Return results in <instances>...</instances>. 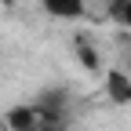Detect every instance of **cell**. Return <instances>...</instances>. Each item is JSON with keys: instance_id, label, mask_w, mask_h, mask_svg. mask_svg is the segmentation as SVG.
Wrapping results in <instances>:
<instances>
[{"instance_id": "cell-2", "label": "cell", "mask_w": 131, "mask_h": 131, "mask_svg": "<svg viewBox=\"0 0 131 131\" xmlns=\"http://www.w3.org/2000/svg\"><path fill=\"white\" fill-rule=\"evenodd\" d=\"M106 95L113 98V102L127 106V102H131V77H127L124 69H109V73H106Z\"/></svg>"}, {"instance_id": "cell-7", "label": "cell", "mask_w": 131, "mask_h": 131, "mask_svg": "<svg viewBox=\"0 0 131 131\" xmlns=\"http://www.w3.org/2000/svg\"><path fill=\"white\" fill-rule=\"evenodd\" d=\"M0 4H11V0H0Z\"/></svg>"}, {"instance_id": "cell-1", "label": "cell", "mask_w": 131, "mask_h": 131, "mask_svg": "<svg viewBox=\"0 0 131 131\" xmlns=\"http://www.w3.org/2000/svg\"><path fill=\"white\" fill-rule=\"evenodd\" d=\"M37 127H40L37 106H15V109H7V131H37Z\"/></svg>"}, {"instance_id": "cell-4", "label": "cell", "mask_w": 131, "mask_h": 131, "mask_svg": "<svg viewBox=\"0 0 131 131\" xmlns=\"http://www.w3.org/2000/svg\"><path fill=\"white\" fill-rule=\"evenodd\" d=\"M113 18L117 22H124V26H131V0H113Z\"/></svg>"}, {"instance_id": "cell-5", "label": "cell", "mask_w": 131, "mask_h": 131, "mask_svg": "<svg viewBox=\"0 0 131 131\" xmlns=\"http://www.w3.org/2000/svg\"><path fill=\"white\" fill-rule=\"evenodd\" d=\"M77 55H80V62H84L88 69H98V51H91V44L80 40V44H77Z\"/></svg>"}, {"instance_id": "cell-3", "label": "cell", "mask_w": 131, "mask_h": 131, "mask_svg": "<svg viewBox=\"0 0 131 131\" xmlns=\"http://www.w3.org/2000/svg\"><path fill=\"white\" fill-rule=\"evenodd\" d=\"M51 18H80L84 15V0H40Z\"/></svg>"}, {"instance_id": "cell-6", "label": "cell", "mask_w": 131, "mask_h": 131, "mask_svg": "<svg viewBox=\"0 0 131 131\" xmlns=\"http://www.w3.org/2000/svg\"><path fill=\"white\" fill-rule=\"evenodd\" d=\"M37 131H62V127H55V124H40Z\"/></svg>"}]
</instances>
